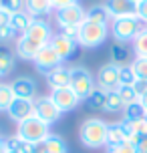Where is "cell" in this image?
<instances>
[{
	"mask_svg": "<svg viewBox=\"0 0 147 153\" xmlns=\"http://www.w3.org/2000/svg\"><path fill=\"white\" fill-rule=\"evenodd\" d=\"M14 69V53L6 45H0V76H6Z\"/></svg>",
	"mask_w": 147,
	"mask_h": 153,
	"instance_id": "cell-21",
	"label": "cell"
},
{
	"mask_svg": "<svg viewBox=\"0 0 147 153\" xmlns=\"http://www.w3.org/2000/svg\"><path fill=\"white\" fill-rule=\"evenodd\" d=\"M34 153H69V147H67V143H65V139L61 135L50 133L45 141L36 143Z\"/></svg>",
	"mask_w": 147,
	"mask_h": 153,
	"instance_id": "cell-18",
	"label": "cell"
},
{
	"mask_svg": "<svg viewBox=\"0 0 147 153\" xmlns=\"http://www.w3.org/2000/svg\"><path fill=\"white\" fill-rule=\"evenodd\" d=\"M54 20L59 26H81L87 20V10L79 2L54 10Z\"/></svg>",
	"mask_w": 147,
	"mask_h": 153,
	"instance_id": "cell-6",
	"label": "cell"
},
{
	"mask_svg": "<svg viewBox=\"0 0 147 153\" xmlns=\"http://www.w3.org/2000/svg\"><path fill=\"white\" fill-rule=\"evenodd\" d=\"M141 119H147V111L141 105V101H135L123 109V121H141Z\"/></svg>",
	"mask_w": 147,
	"mask_h": 153,
	"instance_id": "cell-25",
	"label": "cell"
},
{
	"mask_svg": "<svg viewBox=\"0 0 147 153\" xmlns=\"http://www.w3.org/2000/svg\"><path fill=\"white\" fill-rule=\"evenodd\" d=\"M10 87H12L14 97H18V99H36V81L32 76H16L10 83Z\"/></svg>",
	"mask_w": 147,
	"mask_h": 153,
	"instance_id": "cell-14",
	"label": "cell"
},
{
	"mask_svg": "<svg viewBox=\"0 0 147 153\" xmlns=\"http://www.w3.org/2000/svg\"><path fill=\"white\" fill-rule=\"evenodd\" d=\"M139 101H141V105H143V107H145V111H147V93H145V95H141Z\"/></svg>",
	"mask_w": 147,
	"mask_h": 153,
	"instance_id": "cell-43",
	"label": "cell"
},
{
	"mask_svg": "<svg viewBox=\"0 0 147 153\" xmlns=\"http://www.w3.org/2000/svg\"><path fill=\"white\" fill-rule=\"evenodd\" d=\"M129 56H131V53H129V48L123 42H115L111 46V62H115L119 67H125V65H131Z\"/></svg>",
	"mask_w": 147,
	"mask_h": 153,
	"instance_id": "cell-23",
	"label": "cell"
},
{
	"mask_svg": "<svg viewBox=\"0 0 147 153\" xmlns=\"http://www.w3.org/2000/svg\"><path fill=\"white\" fill-rule=\"evenodd\" d=\"M0 8H4L8 12H20L24 10V0H0Z\"/></svg>",
	"mask_w": 147,
	"mask_h": 153,
	"instance_id": "cell-34",
	"label": "cell"
},
{
	"mask_svg": "<svg viewBox=\"0 0 147 153\" xmlns=\"http://www.w3.org/2000/svg\"><path fill=\"white\" fill-rule=\"evenodd\" d=\"M109 153H137V147L131 145L129 141H125V143H121V145H117V147H111Z\"/></svg>",
	"mask_w": 147,
	"mask_h": 153,
	"instance_id": "cell-35",
	"label": "cell"
},
{
	"mask_svg": "<svg viewBox=\"0 0 147 153\" xmlns=\"http://www.w3.org/2000/svg\"><path fill=\"white\" fill-rule=\"evenodd\" d=\"M87 107L93 111H105V103H107V91H103L99 87H95V91L85 99Z\"/></svg>",
	"mask_w": 147,
	"mask_h": 153,
	"instance_id": "cell-24",
	"label": "cell"
},
{
	"mask_svg": "<svg viewBox=\"0 0 147 153\" xmlns=\"http://www.w3.org/2000/svg\"><path fill=\"white\" fill-rule=\"evenodd\" d=\"M47 85L50 87V91L54 89H62V87H69L71 83V69L69 67H65V65H59V67H54L53 71H48L47 75Z\"/></svg>",
	"mask_w": 147,
	"mask_h": 153,
	"instance_id": "cell-17",
	"label": "cell"
},
{
	"mask_svg": "<svg viewBox=\"0 0 147 153\" xmlns=\"http://www.w3.org/2000/svg\"><path fill=\"white\" fill-rule=\"evenodd\" d=\"M26 36L34 38L36 42L45 46L50 42V38H53V28H50V24L45 20V18H32L30 26H28V30L24 32Z\"/></svg>",
	"mask_w": 147,
	"mask_h": 153,
	"instance_id": "cell-13",
	"label": "cell"
},
{
	"mask_svg": "<svg viewBox=\"0 0 147 153\" xmlns=\"http://www.w3.org/2000/svg\"><path fill=\"white\" fill-rule=\"evenodd\" d=\"M48 45L53 46L54 53L59 54L62 61H67V59H71V56L75 54L79 42H77V40H73V38H67L65 34H61V32H56V34H53V38H50Z\"/></svg>",
	"mask_w": 147,
	"mask_h": 153,
	"instance_id": "cell-15",
	"label": "cell"
},
{
	"mask_svg": "<svg viewBox=\"0 0 147 153\" xmlns=\"http://www.w3.org/2000/svg\"><path fill=\"white\" fill-rule=\"evenodd\" d=\"M105 8L111 18H123V16H135L137 2L133 0H105Z\"/></svg>",
	"mask_w": 147,
	"mask_h": 153,
	"instance_id": "cell-16",
	"label": "cell"
},
{
	"mask_svg": "<svg viewBox=\"0 0 147 153\" xmlns=\"http://www.w3.org/2000/svg\"><path fill=\"white\" fill-rule=\"evenodd\" d=\"M0 153H6V139L0 137Z\"/></svg>",
	"mask_w": 147,
	"mask_h": 153,
	"instance_id": "cell-42",
	"label": "cell"
},
{
	"mask_svg": "<svg viewBox=\"0 0 147 153\" xmlns=\"http://www.w3.org/2000/svg\"><path fill=\"white\" fill-rule=\"evenodd\" d=\"M30 22H32V16L28 14L26 10H20V12H14V14H12L10 26H12V28H14V32L20 36V34H24V32L28 30Z\"/></svg>",
	"mask_w": 147,
	"mask_h": 153,
	"instance_id": "cell-22",
	"label": "cell"
},
{
	"mask_svg": "<svg viewBox=\"0 0 147 153\" xmlns=\"http://www.w3.org/2000/svg\"><path fill=\"white\" fill-rule=\"evenodd\" d=\"M10 20H12V12H8V10H4V8H0V28H2V26H8Z\"/></svg>",
	"mask_w": 147,
	"mask_h": 153,
	"instance_id": "cell-39",
	"label": "cell"
},
{
	"mask_svg": "<svg viewBox=\"0 0 147 153\" xmlns=\"http://www.w3.org/2000/svg\"><path fill=\"white\" fill-rule=\"evenodd\" d=\"M61 28V34H65L67 38H73V40H77L79 38V26H59Z\"/></svg>",
	"mask_w": 147,
	"mask_h": 153,
	"instance_id": "cell-38",
	"label": "cell"
},
{
	"mask_svg": "<svg viewBox=\"0 0 147 153\" xmlns=\"http://www.w3.org/2000/svg\"><path fill=\"white\" fill-rule=\"evenodd\" d=\"M135 81H137V75L131 65H125L119 69V87H133Z\"/></svg>",
	"mask_w": 147,
	"mask_h": 153,
	"instance_id": "cell-30",
	"label": "cell"
},
{
	"mask_svg": "<svg viewBox=\"0 0 147 153\" xmlns=\"http://www.w3.org/2000/svg\"><path fill=\"white\" fill-rule=\"evenodd\" d=\"M133 2H141V0H133Z\"/></svg>",
	"mask_w": 147,
	"mask_h": 153,
	"instance_id": "cell-46",
	"label": "cell"
},
{
	"mask_svg": "<svg viewBox=\"0 0 147 153\" xmlns=\"http://www.w3.org/2000/svg\"><path fill=\"white\" fill-rule=\"evenodd\" d=\"M14 36H16V32H14V28H12L10 24L0 28V42H8V40H12Z\"/></svg>",
	"mask_w": 147,
	"mask_h": 153,
	"instance_id": "cell-37",
	"label": "cell"
},
{
	"mask_svg": "<svg viewBox=\"0 0 147 153\" xmlns=\"http://www.w3.org/2000/svg\"><path fill=\"white\" fill-rule=\"evenodd\" d=\"M87 20H91V22H99V24H109L111 16H109L105 4H93V6L87 10Z\"/></svg>",
	"mask_w": 147,
	"mask_h": 153,
	"instance_id": "cell-26",
	"label": "cell"
},
{
	"mask_svg": "<svg viewBox=\"0 0 147 153\" xmlns=\"http://www.w3.org/2000/svg\"><path fill=\"white\" fill-rule=\"evenodd\" d=\"M137 153H145V151H139V149H137Z\"/></svg>",
	"mask_w": 147,
	"mask_h": 153,
	"instance_id": "cell-45",
	"label": "cell"
},
{
	"mask_svg": "<svg viewBox=\"0 0 147 153\" xmlns=\"http://www.w3.org/2000/svg\"><path fill=\"white\" fill-rule=\"evenodd\" d=\"M24 10L32 18H47L54 10L50 0H24Z\"/></svg>",
	"mask_w": 147,
	"mask_h": 153,
	"instance_id": "cell-19",
	"label": "cell"
},
{
	"mask_svg": "<svg viewBox=\"0 0 147 153\" xmlns=\"http://www.w3.org/2000/svg\"><path fill=\"white\" fill-rule=\"evenodd\" d=\"M6 113H8V117L18 125V123H22L24 119H28V117L34 115V101H30V99H18V97H16V99L12 101V105L8 107Z\"/></svg>",
	"mask_w": 147,
	"mask_h": 153,
	"instance_id": "cell-11",
	"label": "cell"
},
{
	"mask_svg": "<svg viewBox=\"0 0 147 153\" xmlns=\"http://www.w3.org/2000/svg\"><path fill=\"white\" fill-rule=\"evenodd\" d=\"M133 89H135V93H137V95H145L147 93V81H141V79H137V81H135V85H133Z\"/></svg>",
	"mask_w": 147,
	"mask_h": 153,
	"instance_id": "cell-40",
	"label": "cell"
},
{
	"mask_svg": "<svg viewBox=\"0 0 147 153\" xmlns=\"http://www.w3.org/2000/svg\"><path fill=\"white\" fill-rule=\"evenodd\" d=\"M133 53L139 59H147V28L143 26V30L133 38Z\"/></svg>",
	"mask_w": 147,
	"mask_h": 153,
	"instance_id": "cell-28",
	"label": "cell"
},
{
	"mask_svg": "<svg viewBox=\"0 0 147 153\" xmlns=\"http://www.w3.org/2000/svg\"><path fill=\"white\" fill-rule=\"evenodd\" d=\"M61 111L59 107L53 103V99L48 97V95H42V97H36L34 99V117H39L42 123H47V125H53L61 119Z\"/></svg>",
	"mask_w": 147,
	"mask_h": 153,
	"instance_id": "cell-7",
	"label": "cell"
},
{
	"mask_svg": "<svg viewBox=\"0 0 147 153\" xmlns=\"http://www.w3.org/2000/svg\"><path fill=\"white\" fill-rule=\"evenodd\" d=\"M131 67H133V71H135L137 79L147 81V59H139V56H135V59L131 61Z\"/></svg>",
	"mask_w": 147,
	"mask_h": 153,
	"instance_id": "cell-33",
	"label": "cell"
},
{
	"mask_svg": "<svg viewBox=\"0 0 147 153\" xmlns=\"http://www.w3.org/2000/svg\"><path fill=\"white\" fill-rule=\"evenodd\" d=\"M48 97L53 99V103L59 107V111H61V113H69V111H73V109H77V105L81 103V99L77 97V93L73 91L71 87L54 89V91H50V95H48Z\"/></svg>",
	"mask_w": 147,
	"mask_h": 153,
	"instance_id": "cell-10",
	"label": "cell"
},
{
	"mask_svg": "<svg viewBox=\"0 0 147 153\" xmlns=\"http://www.w3.org/2000/svg\"><path fill=\"white\" fill-rule=\"evenodd\" d=\"M117 93H119V97H121V101H123L125 107H127V105H131V103H135V101H139V95L135 93L133 87H119Z\"/></svg>",
	"mask_w": 147,
	"mask_h": 153,
	"instance_id": "cell-32",
	"label": "cell"
},
{
	"mask_svg": "<svg viewBox=\"0 0 147 153\" xmlns=\"http://www.w3.org/2000/svg\"><path fill=\"white\" fill-rule=\"evenodd\" d=\"M127 141V129H125L123 121L121 123H109V129H107V147H117Z\"/></svg>",
	"mask_w": 147,
	"mask_h": 153,
	"instance_id": "cell-20",
	"label": "cell"
},
{
	"mask_svg": "<svg viewBox=\"0 0 147 153\" xmlns=\"http://www.w3.org/2000/svg\"><path fill=\"white\" fill-rule=\"evenodd\" d=\"M50 2H53L54 10H56V8H62V6H69V4H75V2H79V0H50Z\"/></svg>",
	"mask_w": 147,
	"mask_h": 153,
	"instance_id": "cell-41",
	"label": "cell"
},
{
	"mask_svg": "<svg viewBox=\"0 0 147 153\" xmlns=\"http://www.w3.org/2000/svg\"><path fill=\"white\" fill-rule=\"evenodd\" d=\"M32 62H34V67H36V71H39V73L47 75L48 71H53L54 67L62 65V59L54 53V48L50 45H45L39 53H36V56L32 59Z\"/></svg>",
	"mask_w": 147,
	"mask_h": 153,
	"instance_id": "cell-9",
	"label": "cell"
},
{
	"mask_svg": "<svg viewBox=\"0 0 147 153\" xmlns=\"http://www.w3.org/2000/svg\"><path fill=\"white\" fill-rule=\"evenodd\" d=\"M69 87L73 89V91L77 93V97L81 101H85L91 93L95 91V87H97V83H95L93 75H91V71L85 69V67H71V83Z\"/></svg>",
	"mask_w": 147,
	"mask_h": 153,
	"instance_id": "cell-5",
	"label": "cell"
},
{
	"mask_svg": "<svg viewBox=\"0 0 147 153\" xmlns=\"http://www.w3.org/2000/svg\"><path fill=\"white\" fill-rule=\"evenodd\" d=\"M40 48H42V45H40V42H36L34 38L26 36V34H20V36L16 38L14 54H16V56H20L22 61H32Z\"/></svg>",
	"mask_w": 147,
	"mask_h": 153,
	"instance_id": "cell-12",
	"label": "cell"
},
{
	"mask_svg": "<svg viewBox=\"0 0 147 153\" xmlns=\"http://www.w3.org/2000/svg\"><path fill=\"white\" fill-rule=\"evenodd\" d=\"M107 129L109 123H105L99 117H89L79 127V139L89 149H101L107 145Z\"/></svg>",
	"mask_w": 147,
	"mask_h": 153,
	"instance_id": "cell-1",
	"label": "cell"
},
{
	"mask_svg": "<svg viewBox=\"0 0 147 153\" xmlns=\"http://www.w3.org/2000/svg\"><path fill=\"white\" fill-rule=\"evenodd\" d=\"M125 105L121 97H119V93L117 91H109L107 93V103H105V111L107 113H119V111H123Z\"/></svg>",
	"mask_w": 147,
	"mask_h": 153,
	"instance_id": "cell-31",
	"label": "cell"
},
{
	"mask_svg": "<svg viewBox=\"0 0 147 153\" xmlns=\"http://www.w3.org/2000/svg\"><path fill=\"white\" fill-rule=\"evenodd\" d=\"M107 36H109V24H99V22L85 20L79 26L77 42L83 48H97V46H101L107 40Z\"/></svg>",
	"mask_w": 147,
	"mask_h": 153,
	"instance_id": "cell-3",
	"label": "cell"
},
{
	"mask_svg": "<svg viewBox=\"0 0 147 153\" xmlns=\"http://www.w3.org/2000/svg\"><path fill=\"white\" fill-rule=\"evenodd\" d=\"M48 135H50V125L42 123L39 117H34V115L16 125V137L24 139V141H28V143H34V145L40 143V141H45Z\"/></svg>",
	"mask_w": 147,
	"mask_h": 153,
	"instance_id": "cell-4",
	"label": "cell"
},
{
	"mask_svg": "<svg viewBox=\"0 0 147 153\" xmlns=\"http://www.w3.org/2000/svg\"><path fill=\"white\" fill-rule=\"evenodd\" d=\"M135 16L139 18L141 22L147 24V0H141L137 2V8H135Z\"/></svg>",
	"mask_w": 147,
	"mask_h": 153,
	"instance_id": "cell-36",
	"label": "cell"
},
{
	"mask_svg": "<svg viewBox=\"0 0 147 153\" xmlns=\"http://www.w3.org/2000/svg\"><path fill=\"white\" fill-rule=\"evenodd\" d=\"M6 153H16V151H12V149H8V147H6Z\"/></svg>",
	"mask_w": 147,
	"mask_h": 153,
	"instance_id": "cell-44",
	"label": "cell"
},
{
	"mask_svg": "<svg viewBox=\"0 0 147 153\" xmlns=\"http://www.w3.org/2000/svg\"><path fill=\"white\" fill-rule=\"evenodd\" d=\"M119 65H115V62H107V65H103L99 69V73H97V76H95V83H97V87L99 89H103V91H117L119 89Z\"/></svg>",
	"mask_w": 147,
	"mask_h": 153,
	"instance_id": "cell-8",
	"label": "cell"
},
{
	"mask_svg": "<svg viewBox=\"0 0 147 153\" xmlns=\"http://www.w3.org/2000/svg\"><path fill=\"white\" fill-rule=\"evenodd\" d=\"M109 30L115 38V42H133V38L143 30V22L137 16H123V18H111Z\"/></svg>",
	"mask_w": 147,
	"mask_h": 153,
	"instance_id": "cell-2",
	"label": "cell"
},
{
	"mask_svg": "<svg viewBox=\"0 0 147 153\" xmlns=\"http://www.w3.org/2000/svg\"><path fill=\"white\" fill-rule=\"evenodd\" d=\"M6 147L12 149V151H16V153H34V149H36L34 143H28V141L16 137V135H12V137L6 139Z\"/></svg>",
	"mask_w": 147,
	"mask_h": 153,
	"instance_id": "cell-27",
	"label": "cell"
},
{
	"mask_svg": "<svg viewBox=\"0 0 147 153\" xmlns=\"http://www.w3.org/2000/svg\"><path fill=\"white\" fill-rule=\"evenodd\" d=\"M14 93H12V87L8 83H0V111H8V107L12 105L14 101Z\"/></svg>",
	"mask_w": 147,
	"mask_h": 153,
	"instance_id": "cell-29",
	"label": "cell"
}]
</instances>
